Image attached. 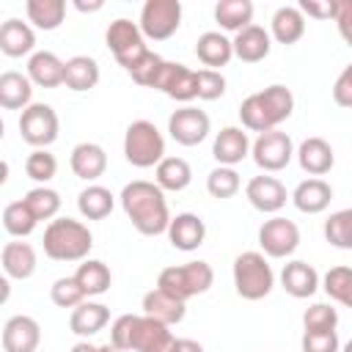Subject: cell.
Listing matches in <instances>:
<instances>
[{"instance_id":"1","label":"cell","mask_w":352,"mask_h":352,"mask_svg":"<svg viewBox=\"0 0 352 352\" xmlns=\"http://www.w3.org/2000/svg\"><path fill=\"white\" fill-rule=\"evenodd\" d=\"M121 206H124L126 217L132 220V226L143 236L168 234L170 214H168V204H165V190L157 182H146V179L129 182L121 190Z\"/></svg>"},{"instance_id":"2","label":"cell","mask_w":352,"mask_h":352,"mask_svg":"<svg viewBox=\"0 0 352 352\" xmlns=\"http://www.w3.org/2000/svg\"><path fill=\"white\" fill-rule=\"evenodd\" d=\"M294 110V96L286 85L275 82V85H267L264 91H256L250 94L248 99H242L239 104V121H242V129H250V132H272L278 129V124H283Z\"/></svg>"},{"instance_id":"3","label":"cell","mask_w":352,"mask_h":352,"mask_svg":"<svg viewBox=\"0 0 352 352\" xmlns=\"http://www.w3.org/2000/svg\"><path fill=\"white\" fill-rule=\"evenodd\" d=\"M41 245L52 261H85L94 248V234L80 220L55 217L47 223Z\"/></svg>"},{"instance_id":"4","label":"cell","mask_w":352,"mask_h":352,"mask_svg":"<svg viewBox=\"0 0 352 352\" xmlns=\"http://www.w3.org/2000/svg\"><path fill=\"white\" fill-rule=\"evenodd\" d=\"M275 286V272L264 253L245 250L234 258V289L242 300H264Z\"/></svg>"},{"instance_id":"5","label":"cell","mask_w":352,"mask_h":352,"mask_svg":"<svg viewBox=\"0 0 352 352\" xmlns=\"http://www.w3.org/2000/svg\"><path fill=\"white\" fill-rule=\"evenodd\" d=\"M214 283V272L206 261H187V264H176V267H165L157 278V289L168 292L170 297L187 302L195 294L209 292V286Z\"/></svg>"},{"instance_id":"6","label":"cell","mask_w":352,"mask_h":352,"mask_svg":"<svg viewBox=\"0 0 352 352\" xmlns=\"http://www.w3.org/2000/svg\"><path fill=\"white\" fill-rule=\"evenodd\" d=\"M124 157L135 168H157L165 160L162 132L146 118L132 121L124 132Z\"/></svg>"},{"instance_id":"7","label":"cell","mask_w":352,"mask_h":352,"mask_svg":"<svg viewBox=\"0 0 352 352\" xmlns=\"http://www.w3.org/2000/svg\"><path fill=\"white\" fill-rule=\"evenodd\" d=\"M104 41H107L113 58H116L126 72H129V69L148 52V47H146V36H143L140 25L132 22V19H124V16H118V19H113V22L107 25Z\"/></svg>"},{"instance_id":"8","label":"cell","mask_w":352,"mask_h":352,"mask_svg":"<svg viewBox=\"0 0 352 352\" xmlns=\"http://www.w3.org/2000/svg\"><path fill=\"white\" fill-rule=\"evenodd\" d=\"M58 132H60V121H58V113L44 104V102H33L28 110H22L19 116V135L28 146L33 148H47L50 143L58 140Z\"/></svg>"},{"instance_id":"9","label":"cell","mask_w":352,"mask_h":352,"mask_svg":"<svg viewBox=\"0 0 352 352\" xmlns=\"http://www.w3.org/2000/svg\"><path fill=\"white\" fill-rule=\"evenodd\" d=\"M140 30L151 41L170 38L182 25V3L179 0H146L140 8Z\"/></svg>"},{"instance_id":"10","label":"cell","mask_w":352,"mask_h":352,"mask_svg":"<svg viewBox=\"0 0 352 352\" xmlns=\"http://www.w3.org/2000/svg\"><path fill=\"white\" fill-rule=\"evenodd\" d=\"M250 154H253V162L264 170V173H278L283 170L292 157H294V143L286 132L280 129H272V132H264L253 140L250 146Z\"/></svg>"},{"instance_id":"11","label":"cell","mask_w":352,"mask_h":352,"mask_svg":"<svg viewBox=\"0 0 352 352\" xmlns=\"http://www.w3.org/2000/svg\"><path fill=\"white\" fill-rule=\"evenodd\" d=\"M258 245L264 250V256L270 258H286L297 250L300 245V228L294 220L289 217H270L261 223L258 228Z\"/></svg>"},{"instance_id":"12","label":"cell","mask_w":352,"mask_h":352,"mask_svg":"<svg viewBox=\"0 0 352 352\" xmlns=\"http://www.w3.org/2000/svg\"><path fill=\"white\" fill-rule=\"evenodd\" d=\"M209 116L192 104H184L170 113L168 118V132L179 146H198L209 135Z\"/></svg>"},{"instance_id":"13","label":"cell","mask_w":352,"mask_h":352,"mask_svg":"<svg viewBox=\"0 0 352 352\" xmlns=\"http://www.w3.org/2000/svg\"><path fill=\"white\" fill-rule=\"evenodd\" d=\"M157 91H162L165 96L176 99V102H190L198 96V74L184 66V63H173V60H165L162 69H160V77L154 82Z\"/></svg>"},{"instance_id":"14","label":"cell","mask_w":352,"mask_h":352,"mask_svg":"<svg viewBox=\"0 0 352 352\" xmlns=\"http://www.w3.org/2000/svg\"><path fill=\"white\" fill-rule=\"evenodd\" d=\"M245 195H248L250 206L258 209V212H264V214L280 212V209L286 206V198H289L286 187H283L275 176H264V173H261V176H253V179L248 182Z\"/></svg>"},{"instance_id":"15","label":"cell","mask_w":352,"mask_h":352,"mask_svg":"<svg viewBox=\"0 0 352 352\" xmlns=\"http://www.w3.org/2000/svg\"><path fill=\"white\" fill-rule=\"evenodd\" d=\"M41 327L33 316L16 314L3 324V352H36Z\"/></svg>"},{"instance_id":"16","label":"cell","mask_w":352,"mask_h":352,"mask_svg":"<svg viewBox=\"0 0 352 352\" xmlns=\"http://www.w3.org/2000/svg\"><path fill=\"white\" fill-rule=\"evenodd\" d=\"M250 154V138L242 126H223L217 135H214V143H212V157L226 165V168H234L236 162H242L245 157Z\"/></svg>"},{"instance_id":"17","label":"cell","mask_w":352,"mask_h":352,"mask_svg":"<svg viewBox=\"0 0 352 352\" xmlns=\"http://www.w3.org/2000/svg\"><path fill=\"white\" fill-rule=\"evenodd\" d=\"M168 239L176 250H198L206 239V223L192 214V212H182L176 217H170V226H168Z\"/></svg>"},{"instance_id":"18","label":"cell","mask_w":352,"mask_h":352,"mask_svg":"<svg viewBox=\"0 0 352 352\" xmlns=\"http://www.w3.org/2000/svg\"><path fill=\"white\" fill-rule=\"evenodd\" d=\"M294 154H297L300 168H302L308 176H314V179L330 173V168L336 165L333 146H330L324 138H305Z\"/></svg>"},{"instance_id":"19","label":"cell","mask_w":352,"mask_h":352,"mask_svg":"<svg viewBox=\"0 0 352 352\" xmlns=\"http://www.w3.org/2000/svg\"><path fill=\"white\" fill-rule=\"evenodd\" d=\"M63 74H66V60H60L50 50H38V52H33L28 58V77L38 88H58V85H63Z\"/></svg>"},{"instance_id":"20","label":"cell","mask_w":352,"mask_h":352,"mask_svg":"<svg viewBox=\"0 0 352 352\" xmlns=\"http://www.w3.org/2000/svg\"><path fill=\"white\" fill-rule=\"evenodd\" d=\"M231 44H234V55H236L239 60H245V63H258V60H264V58L270 55V50H272V36H270L261 25H248L245 30H239V33L231 38Z\"/></svg>"},{"instance_id":"21","label":"cell","mask_w":352,"mask_h":352,"mask_svg":"<svg viewBox=\"0 0 352 352\" xmlns=\"http://www.w3.org/2000/svg\"><path fill=\"white\" fill-rule=\"evenodd\" d=\"M69 165H72V173L77 179L96 182L107 168V154H104V148L99 143H77L72 148Z\"/></svg>"},{"instance_id":"22","label":"cell","mask_w":352,"mask_h":352,"mask_svg":"<svg viewBox=\"0 0 352 352\" xmlns=\"http://www.w3.org/2000/svg\"><path fill=\"white\" fill-rule=\"evenodd\" d=\"M330 201H333V187L324 179H314V176L300 182L292 192V204L302 214H319L330 206Z\"/></svg>"},{"instance_id":"23","label":"cell","mask_w":352,"mask_h":352,"mask_svg":"<svg viewBox=\"0 0 352 352\" xmlns=\"http://www.w3.org/2000/svg\"><path fill=\"white\" fill-rule=\"evenodd\" d=\"M33 47H36V33L28 22L11 16L0 25V50H3V55L22 58V55H30Z\"/></svg>"},{"instance_id":"24","label":"cell","mask_w":352,"mask_h":352,"mask_svg":"<svg viewBox=\"0 0 352 352\" xmlns=\"http://www.w3.org/2000/svg\"><path fill=\"white\" fill-rule=\"evenodd\" d=\"M280 286L286 289V294H292L297 300H305L319 289V272L308 261H300V258L289 261V264H283Z\"/></svg>"},{"instance_id":"25","label":"cell","mask_w":352,"mask_h":352,"mask_svg":"<svg viewBox=\"0 0 352 352\" xmlns=\"http://www.w3.org/2000/svg\"><path fill=\"white\" fill-rule=\"evenodd\" d=\"M195 55L206 69L220 72V66H226L234 58V44L220 30H206L195 41Z\"/></svg>"},{"instance_id":"26","label":"cell","mask_w":352,"mask_h":352,"mask_svg":"<svg viewBox=\"0 0 352 352\" xmlns=\"http://www.w3.org/2000/svg\"><path fill=\"white\" fill-rule=\"evenodd\" d=\"M33 82L22 72L0 74V107L3 110H28L33 102Z\"/></svg>"},{"instance_id":"27","label":"cell","mask_w":352,"mask_h":352,"mask_svg":"<svg viewBox=\"0 0 352 352\" xmlns=\"http://www.w3.org/2000/svg\"><path fill=\"white\" fill-rule=\"evenodd\" d=\"M0 264H3L6 278L28 280L36 272V250L28 242H6L0 253Z\"/></svg>"},{"instance_id":"28","label":"cell","mask_w":352,"mask_h":352,"mask_svg":"<svg viewBox=\"0 0 352 352\" xmlns=\"http://www.w3.org/2000/svg\"><path fill=\"white\" fill-rule=\"evenodd\" d=\"M143 314L170 327V324H179V322L184 319L187 308H184L182 300L170 297L168 292H162V289H151V292L143 294Z\"/></svg>"},{"instance_id":"29","label":"cell","mask_w":352,"mask_h":352,"mask_svg":"<svg viewBox=\"0 0 352 352\" xmlns=\"http://www.w3.org/2000/svg\"><path fill=\"white\" fill-rule=\"evenodd\" d=\"M107 322H110L107 305L91 302V300H85V302H80L77 308H72V316H69V327H72V333L80 336V338H88V336L99 333Z\"/></svg>"},{"instance_id":"30","label":"cell","mask_w":352,"mask_h":352,"mask_svg":"<svg viewBox=\"0 0 352 352\" xmlns=\"http://www.w3.org/2000/svg\"><path fill=\"white\" fill-rule=\"evenodd\" d=\"M305 33V16L297 6H280L275 14H272V38L278 44H297Z\"/></svg>"},{"instance_id":"31","label":"cell","mask_w":352,"mask_h":352,"mask_svg":"<svg viewBox=\"0 0 352 352\" xmlns=\"http://www.w3.org/2000/svg\"><path fill=\"white\" fill-rule=\"evenodd\" d=\"M99 82V63L88 55H74L66 60V74H63V85L69 91H91Z\"/></svg>"},{"instance_id":"32","label":"cell","mask_w":352,"mask_h":352,"mask_svg":"<svg viewBox=\"0 0 352 352\" xmlns=\"http://www.w3.org/2000/svg\"><path fill=\"white\" fill-rule=\"evenodd\" d=\"M154 182L168 190V192H182L190 182H192V168L187 160L182 157H165L157 168H154Z\"/></svg>"},{"instance_id":"33","label":"cell","mask_w":352,"mask_h":352,"mask_svg":"<svg viewBox=\"0 0 352 352\" xmlns=\"http://www.w3.org/2000/svg\"><path fill=\"white\" fill-rule=\"evenodd\" d=\"M214 19L223 30H231L234 36L253 25V3L250 0H220L214 6Z\"/></svg>"},{"instance_id":"34","label":"cell","mask_w":352,"mask_h":352,"mask_svg":"<svg viewBox=\"0 0 352 352\" xmlns=\"http://www.w3.org/2000/svg\"><path fill=\"white\" fill-rule=\"evenodd\" d=\"M116 206V198L107 187L102 184H88L80 195H77V209L85 220H104Z\"/></svg>"},{"instance_id":"35","label":"cell","mask_w":352,"mask_h":352,"mask_svg":"<svg viewBox=\"0 0 352 352\" xmlns=\"http://www.w3.org/2000/svg\"><path fill=\"white\" fill-rule=\"evenodd\" d=\"M74 278H77V283L82 286L85 297H99V294H104V292L110 289V283H113L110 267H107L104 261H99V258H85V261L77 267Z\"/></svg>"},{"instance_id":"36","label":"cell","mask_w":352,"mask_h":352,"mask_svg":"<svg viewBox=\"0 0 352 352\" xmlns=\"http://www.w3.org/2000/svg\"><path fill=\"white\" fill-rule=\"evenodd\" d=\"M25 11H28V19L33 28L55 30V28H60V22L66 16V3L63 0H28Z\"/></svg>"},{"instance_id":"37","label":"cell","mask_w":352,"mask_h":352,"mask_svg":"<svg viewBox=\"0 0 352 352\" xmlns=\"http://www.w3.org/2000/svg\"><path fill=\"white\" fill-rule=\"evenodd\" d=\"M38 226V220H36V214L28 209V204L25 201H11V204H6V209H3V228L11 234V236H28V234H33V228Z\"/></svg>"},{"instance_id":"38","label":"cell","mask_w":352,"mask_h":352,"mask_svg":"<svg viewBox=\"0 0 352 352\" xmlns=\"http://www.w3.org/2000/svg\"><path fill=\"white\" fill-rule=\"evenodd\" d=\"M22 201L36 214V220H55V214L60 212V195L52 187H47V184L33 187L30 192H25Z\"/></svg>"},{"instance_id":"39","label":"cell","mask_w":352,"mask_h":352,"mask_svg":"<svg viewBox=\"0 0 352 352\" xmlns=\"http://www.w3.org/2000/svg\"><path fill=\"white\" fill-rule=\"evenodd\" d=\"M324 239L338 250H352V209L333 212L324 220Z\"/></svg>"},{"instance_id":"40","label":"cell","mask_w":352,"mask_h":352,"mask_svg":"<svg viewBox=\"0 0 352 352\" xmlns=\"http://www.w3.org/2000/svg\"><path fill=\"white\" fill-rule=\"evenodd\" d=\"M322 289L336 302L352 308V267H333V270H327V275L322 280Z\"/></svg>"},{"instance_id":"41","label":"cell","mask_w":352,"mask_h":352,"mask_svg":"<svg viewBox=\"0 0 352 352\" xmlns=\"http://www.w3.org/2000/svg\"><path fill=\"white\" fill-rule=\"evenodd\" d=\"M206 190L212 198L223 201V198H231L239 192V173L234 168H226V165H217L209 176H206Z\"/></svg>"},{"instance_id":"42","label":"cell","mask_w":352,"mask_h":352,"mask_svg":"<svg viewBox=\"0 0 352 352\" xmlns=\"http://www.w3.org/2000/svg\"><path fill=\"white\" fill-rule=\"evenodd\" d=\"M25 173H28L33 182L47 184V182L58 173V160H55V154H50L47 148H33V151L28 154V160H25Z\"/></svg>"},{"instance_id":"43","label":"cell","mask_w":352,"mask_h":352,"mask_svg":"<svg viewBox=\"0 0 352 352\" xmlns=\"http://www.w3.org/2000/svg\"><path fill=\"white\" fill-rule=\"evenodd\" d=\"M138 324L140 316L138 314H121L113 327H110V344L121 352H132L135 349V336H138Z\"/></svg>"},{"instance_id":"44","label":"cell","mask_w":352,"mask_h":352,"mask_svg":"<svg viewBox=\"0 0 352 352\" xmlns=\"http://www.w3.org/2000/svg\"><path fill=\"white\" fill-rule=\"evenodd\" d=\"M50 297H52V302H55L58 308H77L80 302L88 300L74 275H72V278H58V280L50 286Z\"/></svg>"},{"instance_id":"45","label":"cell","mask_w":352,"mask_h":352,"mask_svg":"<svg viewBox=\"0 0 352 352\" xmlns=\"http://www.w3.org/2000/svg\"><path fill=\"white\" fill-rule=\"evenodd\" d=\"M338 324V311L327 302H314L311 308H305L302 314V327L311 333H324V330H336Z\"/></svg>"},{"instance_id":"46","label":"cell","mask_w":352,"mask_h":352,"mask_svg":"<svg viewBox=\"0 0 352 352\" xmlns=\"http://www.w3.org/2000/svg\"><path fill=\"white\" fill-rule=\"evenodd\" d=\"M162 58L157 55V52H146L132 69H129V74H132V80L138 82V85H146V88H154V82H157V77H160V69H162Z\"/></svg>"},{"instance_id":"47","label":"cell","mask_w":352,"mask_h":352,"mask_svg":"<svg viewBox=\"0 0 352 352\" xmlns=\"http://www.w3.org/2000/svg\"><path fill=\"white\" fill-rule=\"evenodd\" d=\"M198 99L204 102H214L226 94V77L214 69H198Z\"/></svg>"},{"instance_id":"48","label":"cell","mask_w":352,"mask_h":352,"mask_svg":"<svg viewBox=\"0 0 352 352\" xmlns=\"http://www.w3.org/2000/svg\"><path fill=\"white\" fill-rule=\"evenodd\" d=\"M300 349H302V352H341L336 330H324V333H311V330H305V333H302V341H300Z\"/></svg>"},{"instance_id":"49","label":"cell","mask_w":352,"mask_h":352,"mask_svg":"<svg viewBox=\"0 0 352 352\" xmlns=\"http://www.w3.org/2000/svg\"><path fill=\"white\" fill-rule=\"evenodd\" d=\"M338 3L341 0H300V11L302 16H314V19H336L338 16Z\"/></svg>"},{"instance_id":"50","label":"cell","mask_w":352,"mask_h":352,"mask_svg":"<svg viewBox=\"0 0 352 352\" xmlns=\"http://www.w3.org/2000/svg\"><path fill=\"white\" fill-rule=\"evenodd\" d=\"M333 102L338 107H352V63L344 66V72L333 82Z\"/></svg>"},{"instance_id":"51","label":"cell","mask_w":352,"mask_h":352,"mask_svg":"<svg viewBox=\"0 0 352 352\" xmlns=\"http://www.w3.org/2000/svg\"><path fill=\"white\" fill-rule=\"evenodd\" d=\"M336 25H338V33L341 38L352 47V0H341L338 3V16H336Z\"/></svg>"},{"instance_id":"52","label":"cell","mask_w":352,"mask_h":352,"mask_svg":"<svg viewBox=\"0 0 352 352\" xmlns=\"http://www.w3.org/2000/svg\"><path fill=\"white\" fill-rule=\"evenodd\" d=\"M176 352H204V346L192 338H179L176 341Z\"/></svg>"},{"instance_id":"53","label":"cell","mask_w":352,"mask_h":352,"mask_svg":"<svg viewBox=\"0 0 352 352\" xmlns=\"http://www.w3.org/2000/svg\"><path fill=\"white\" fill-rule=\"evenodd\" d=\"M74 8H77V11H99V8H102V0H94V3H82V0H77Z\"/></svg>"},{"instance_id":"54","label":"cell","mask_w":352,"mask_h":352,"mask_svg":"<svg viewBox=\"0 0 352 352\" xmlns=\"http://www.w3.org/2000/svg\"><path fill=\"white\" fill-rule=\"evenodd\" d=\"M69 352H99V346H94V344H88V341H77Z\"/></svg>"},{"instance_id":"55","label":"cell","mask_w":352,"mask_h":352,"mask_svg":"<svg viewBox=\"0 0 352 352\" xmlns=\"http://www.w3.org/2000/svg\"><path fill=\"white\" fill-rule=\"evenodd\" d=\"M99 352H121V349H116L113 344H104V346H99Z\"/></svg>"},{"instance_id":"56","label":"cell","mask_w":352,"mask_h":352,"mask_svg":"<svg viewBox=\"0 0 352 352\" xmlns=\"http://www.w3.org/2000/svg\"><path fill=\"white\" fill-rule=\"evenodd\" d=\"M341 352H352V338H349V341L344 344V349H341Z\"/></svg>"}]
</instances>
